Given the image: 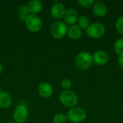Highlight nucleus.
<instances>
[{"label":"nucleus","mask_w":123,"mask_h":123,"mask_svg":"<svg viewBox=\"0 0 123 123\" xmlns=\"http://www.w3.org/2000/svg\"><path fill=\"white\" fill-rule=\"evenodd\" d=\"M92 55L87 51L80 52L76 57L75 64L77 68L81 70H87L93 63Z\"/></svg>","instance_id":"f257e3e1"},{"label":"nucleus","mask_w":123,"mask_h":123,"mask_svg":"<svg viewBox=\"0 0 123 123\" xmlns=\"http://www.w3.org/2000/svg\"><path fill=\"white\" fill-rule=\"evenodd\" d=\"M59 100L61 103L69 108H72L76 106L79 102L76 94L71 90H63L59 95Z\"/></svg>","instance_id":"f03ea898"},{"label":"nucleus","mask_w":123,"mask_h":123,"mask_svg":"<svg viewBox=\"0 0 123 123\" xmlns=\"http://www.w3.org/2000/svg\"><path fill=\"white\" fill-rule=\"evenodd\" d=\"M68 121L73 123H81L84 122L86 118V112L80 107H74L70 108L67 112Z\"/></svg>","instance_id":"7ed1b4c3"},{"label":"nucleus","mask_w":123,"mask_h":123,"mask_svg":"<svg viewBox=\"0 0 123 123\" xmlns=\"http://www.w3.org/2000/svg\"><path fill=\"white\" fill-rule=\"evenodd\" d=\"M106 32L105 27L100 22H94L89 25L86 30L87 36L93 39H98L105 35Z\"/></svg>","instance_id":"20e7f679"},{"label":"nucleus","mask_w":123,"mask_h":123,"mask_svg":"<svg viewBox=\"0 0 123 123\" xmlns=\"http://www.w3.org/2000/svg\"><path fill=\"white\" fill-rule=\"evenodd\" d=\"M68 26L67 25L61 20L55 21L50 26V34L55 39H61L66 35H67L68 31Z\"/></svg>","instance_id":"39448f33"},{"label":"nucleus","mask_w":123,"mask_h":123,"mask_svg":"<svg viewBox=\"0 0 123 123\" xmlns=\"http://www.w3.org/2000/svg\"><path fill=\"white\" fill-rule=\"evenodd\" d=\"M26 27L32 32L40 31L43 26V22L40 17L37 14H30L25 21Z\"/></svg>","instance_id":"423d86ee"},{"label":"nucleus","mask_w":123,"mask_h":123,"mask_svg":"<svg viewBox=\"0 0 123 123\" xmlns=\"http://www.w3.org/2000/svg\"><path fill=\"white\" fill-rule=\"evenodd\" d=\"M29 112L26 105H19L16 107L13 113V118L14 123H25L28 119Z\"/></svg>","instance_id":"0eeeda50"},{"label":"nucleus","mask_w":123,"mask_h":123,"mask_svg":"<svg viewBox=\"0 0 123 123\" xmlns=\"http://www.w3.org/2000/svg\"><path fill=\"white\" fill-rule=\"evenodd\" d=\"M66 11L65 5L61 2H55L53 4L50 8L51 16L56 19H60L63 17L65 12Z\"/></svg>","instance_id":"6e6552de"},{"label":"nucleus","mask_w":123,"mask_h":123,"mask_svg":"<svg viewBox=\"0 0 123 123\" xmlns=\"http://www.w3.org/2000/svg\"><path fill=\"white\" fill-rule=\"evenodd\" d=\"M93 62L99 66H103L108 63L109 61V55L105 50H99L96 51L93 55Z\"/></svg>","instance_id":"1a4fd4ad"},{"label":"nucleus","mask_w":123,"mask_h":123,"mask_svg":"<svg viewBox=\"0 0 123 123\" xmlns=\"http://www.w3.org/2000/svg\"><path fill=\"white\" fill-rule=\"evenodd\" d=\"M63 19L64 22L66 25H69L70 26L76 25L79 19V14L75 9L69 8L66 9L65 14L63 16Z\"/></svg>","instance_id":"9d476101"},{"label":"nucleus","mask_w":123,"mask_h":123,"mask_svg":"<svg viewBox=\"0 0 123 123\" xmlns=\"http://www.w3.org/2000/svg\"><path fill=\"white\" fill-rule=\"evenodd\" d=\"M93 14L97 17H104L107 14V7L105 3L102 1H97L92 5Z\"/></svg>","instance_id":"9b49d317"},{"label":"nucleus","mask_w":123,"mask_h":123,"mask_svg":"<svg viewBox=\"0 0 123 123\" xmlns=\"http://www.w3.org/2000/svg\"><path fill=\"white\" fill-rule=\"evenodd\" d=\"M38 93L43 98H49L53 93V89L50 84L48 82H42L38 86Z\"/></svg>","instance_id":"f8f14e48"},{"label":"nucleus","mask_w":123,"mask_h":123,"mask_svg":"<svg viewBox=\"0 0 123 123\" xmlns=\"http://www.w3.org/2000/svg\"><path fill=\"white\" fill-rule=\"evenodd\" d=\"M82 33L83 31L78 25H71L68 28V31H67V35L68 36V37L74 40H76L81 38L82 36Z\"/></svg>","instance_id":"ddd939ff"},{"label":"nucleus","mask_w":123,"mask_h":123,"mask_svg":"<svg viewBox=\"0 0 123 123\" xmlns=\"http://www.w3.org/2000/svg\"><path fill=\"white\" fill-rule=\"evenodd\" d=\"M27 6L30 13L32 14H37L43 9V3L39 0H30Z\"/></svg>","instance_id":"4468645a"},{"label":"nucleus","mask_w":123,"mask_h":123,"mask_svg":"<svg viewBox=\"0 0 123 123\" xmlns=\"http://www.w3.org/2000/svg\"><path fill=\"white\" fill-rule=\"evenodd\" d=\"M12 97L6 92H2L0 94V107L2 108H8L12 105Z\"/></svg>","instance_id":"2eb2a0df"},{"label":"nucleus","mask_w":123,"mask_h":123,"mask_svg":"<svg viewBox=\"0 0 123 123\" xmlns=\"http://www.w3.org/2000/svg\"><path fill=\"white\" fill-rule=\"evenodd\" d=\"M17 14L19 16V19L21 22H24L26 20L27 17L30 14L27 6L25 4L20 5L17 9Z\"/></svg>","instance_id":"dca6fc26"},{"label":"nucleus","mask_w":123,"mask_h":123,"mask_svg":"<svg viewBox=\"0 0 123 123\" xmlns=\"http://www.w3.org/2000/svg\"><path fill=\"white\" fill-rule=\"evenodd\" d=\"M78 25L79 26V27L83 30H86L87 27L89 26L90 25V20L88 18V17L85 16V15H81L79 17L78 19Z\"/></svg>","instance_id":"f3484780"},{"label":"nucleus","mask_w":123,"mask_h":123,"mask_svg":"<svg viewBox=\"0 0 123 123\" xmlns=\"http://www.w3.org/2000/svg\"><path fill=\"white\" fill-rule=\"evenodd\" d=\"M114 49L115 53L120 56L123 55V37H120L114 43Z\"/></svg>","instance_id":"a211bd4d"},{"label":"nucleus","mask_w":123,"mask_h":123,"mask_svg":"<svg viewBox=\"0 0 123 123\" xmlns=\"http://www.w3.org/2000/svg\"><path fill=\"white\" fill-rule=\"evenodd\" d=\"M67 122H68L67 116L63 113H57L53 117L54 123H66Z\"/></svg>","instance_id":"6ab92c4d"},{"label":"nucleus","mask_w":123,"mask_h":123,"mask_svg":"<svg viewBox=\"0 0 123 123\" xmlns=\"http://www.w3.org/2000/svg\"><path fill=\"white\" fill-rule=\"evenodd\" d=\"M61 86L63 90H70V89L72 86L71 81L68 78L63 79L61 81Z\"/></svg>","instance_id":"aec40b11"},{"label":"nucleus","mask_w":123,"mask_h":123,"mask_svg":"<svg viewBox=\"0 0 123 123\" xmlns=\"http://www.w3.org/2000/svg\"><path fill=\"white\" fill-rule=\"evenodd\" d=\"M115 28L120 34L123 35V15L117 19L115 22Z\"/></svg>","instance_id":"412c9836"},{"label":"nucleus","mask_w":123,"mask_h":123,"mask_svg":"<svg viewBox=\"0 0 123 123\" xmlns=\"http://www.w3.org/2000/svg\"><path fill=\"white\" fill-rule=\"evenodd\" d=\"M78 3L82 7L88 8L93 5V4L94 3V0H78Z\"/></svg>","instance_id":"4be33fe9"},{"label":"nucleus","mask_w":123,"mask_h":123,"mask_svg":"<svg viewBox=\"0 0 123 123\" xmlns=\"http://www.w3.org/2000/svg\"><path fill=\"white\" fill-rule=\"evenodd\" d=\"M117 63H118V65L120 66V67H121L122 68H123V56H120L118 58Z\"/></svg>","instance_id":"5701e85b"},{"label":"nucleus","mask_w":123,"mask_h":123,"mask_svg":"<svg viewBox=\"0 0 123 123\" xmlns=\"http://www.w3.org/2000/svg\"><path fill=\"white\" fill-rule=\"evenodd\" d=\"M3 70H4V66H3V65L1 64V63H0V74L2 73Z\"/></svg>","instance_id":"b1692460"},{"label":"nucleus","mask_w":123,"mask_h":123,"mask_svg":"<svg viewBox=\"0 0 123 123\" xmlns=\"http://www.w3.org/2000/svg\"><path fill=\"white\" fill-rule=\"evenodd\" d=\"M1 92H2V89H1V86H0V94H1Z\"/></svg>","instance_id":"393cba45"},{"label":"nucleus","mask_w":123,"mask_h":123,"mask_svg":"<svg viewBox=\"0 0 123 123\" xmlns=\"http://www.w3.org/2000/svg\"><path fill=\"white\" fill-rule=\"evenodd\" d=\"M14 123V122H9V123Z\"/></svg>","instance_id":"a878e982"}]
</instances>
